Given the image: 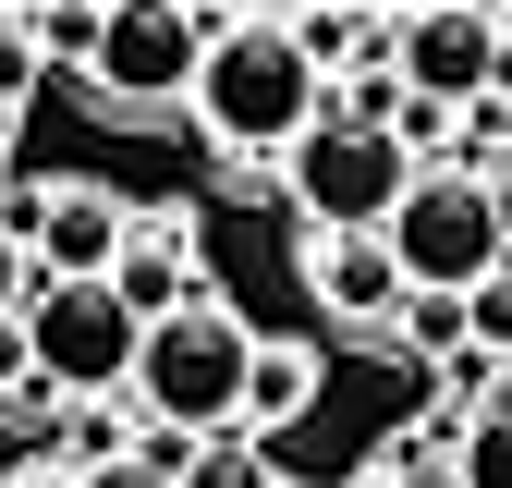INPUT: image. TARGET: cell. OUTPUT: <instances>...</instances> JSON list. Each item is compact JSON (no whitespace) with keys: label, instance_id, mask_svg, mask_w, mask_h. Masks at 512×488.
Wrapping results in <instances>:
<instances>
[{"label":"cell","instance_id":"obj_1","mask_svg":"<svg viewBox=\"0 0 512 488\" xmlns=\"http://www.w3.org/2000/svg\"><path fill=\"white\" fill-rule=\"evenodd\" d=\"M317 61L293 49V25H208V61H196V110L220 147H293L317 122Z\"/></svg>","mask_w":512,"mask_h":488},{"label":"cell","instance_id":"obj_2","mask_svg":"<svg viewBox=\"0 0 512 488\" xmlns=\"http://www.w3.org/2000/svg\"><path fill=\"white\" fill-rule=\"evenodd\" d=\"M244 366H256V330L232 318V305L196 293V305H171V318L135 342V379H122V391H135L171 440H196V427L244 415Z\"/></svg>","mask_w":512,"mask_h":488},{"label":"cell","instance_id":"obj_3","mask_svg":"<svg viewBox=\"0 0 512 488\" xmlns=\"http://www.w3.org/2000/svg\"><path fill=\"white\" fill-rule=\"evenodd\" d=\"M378 244H391L403 293H452V305H476V293L500 281V208H488V183H464V171H415L403 208L378 220Z\"/></svg>","mask_w":512,"mask_h":488},{"label":"cell","instance_id":"obj_4","mask_svg":"<svg viewBox=\"0 0 512 488\" xmlns=\"http://www.w3.org/2000/svg\"><path fill=\"white\" fill-rule=\"evenodd\" d=\"M25 366H37V403H86V391H122L135 379V318H122L110 281H25Z\"/></svg>","mask_w":512,"mask_h":488},{"label":"cell","instance_id":"obj_5","mask_svg":"<svg viewBox=\"0 0 512 488\" xmlns=\"http://www.w3.org/2000/svg\"><path fill=\"white\" fill-rule=\"evenodd\" d=\"M403 183H415V159H403L391 122H330V110H317L293 135V196H305L317 232H378L403 208Z\"/></svg>","mask_w":512,"mask_h":488},{"label":"cell","instance_id":"obj_6","mask_svg":"<svg viewBox=\"0 0 512 488\" xmlns=\"http://www.w3.org/2000/svg\"><path fill=\"white\" fill-rule=\"evenodd\" d=\"M196 61H208V13H183V0H110L86 74L122 110H159V98H196Z\"/></svg>","mask_w":512,"mask_h":488},{"label":"cell","instance_id":"obj_7","mask_svg":"<svg viewBox=\"0 0 512 488\" xmlns=\"http://www.w3.org/2000/svg\"><path fill=\"white\" fill-rule=\"evenodd\" d=\"M391 74H403V98L415 110H476V98H500V25L476 13V0H427V13H403L391 25Z\"/></svg>","mask_w":512,"mask_h":488},{"label":"cell","instance_id":"obj_8","mask_svg":"<svg viewBox=\"0 0 512 488\" xmlns=\"http://www.w3.org/2000/svg\"><path fill=\"white\" fill-rule=\"evenodd\" d=\"M110 257H122V196L110 183H49V220L25 244V269L37 281H110Z\"/></svg>","mask_w":512,"mask_h":488},{"label":"cell","instance_id":"obj_9","mask_svg":"<svg viewBox=\"0 0 512 488\" xmlns=\"http://www.w3.org/2000/svg\"><path fill=\"white\" fill-rule=\"evenodd\" d=\"M317 305L354 330H391L403 318V269H391V244L378 232H317Z\"/></svg>","mask_w":512,"mask_h":488},{"label":"cell","instance_id":"obj_10","mask_svg":"<svg viewBox=\"0 0 512 488\" xmlns=\"http://www.w3.org/2000/svg\"><path fill=\"white\" fill-rule=\"evenodd\" d=\"M110 293H122V318H135V330H159L171 305H196V244H183V232H122Z\"/></svg>","mask_w":512,"mask_h":488},{"label":"cell","instance_id":"obj_11","mask_svg":"<svg viewBox=\"0 0 512 488\" xmlns=\"http://www.w3.org/2000/svg\"><path fill=\"white\" fill-rule=\"evenodd\" d=\"M305 403H317V354H305V342H256V366H244V415H256V427H293Z\"/></svg>","mask_w":512,"mask_h":488},{"label":"cell","instance_id":"obj_12","mask_svg":"<svg viewBox=\"0 0 512 488\" xmlns=\"http://www.w3.org/2000/svg\"><path fill=\"white\" fill-rule=\"evenodd\" d=\"M452 488H512V391L464 415V440H452Z\"/></svg>","mask_w":512,"mask_h":488},{"label":"cell","instance_id":"obj_13","mask_svg":"<svg viewBox=\"0 0 512 488\" xmlns=\"http://www.w3.org/2000/svg\"><path fill=\"white\" fill-rule=\"evenodd\" d=\"M415 354H464V330H476V305H452V293H403V318H391Z\"/></svg>","mask_w":512,"mask_h":488},{"label":"cell","instance_id":"obj_14","mask_svg":"<svg viewBox=\"0 0 512 488\" xmlns=\"http://www.w3.org/2000/svg\"><path fill=\"white\" fill-rule=\"evenodd\" d=\"M171 488H269V452H244V440H208V452H183Z\"/></svg>","mask_w":512,"mask_h":488},{"label":"cell","instance_id":"obj_15","mask_svg":"<svg viewBox=\"0 0 512 488\" xmlns=\"http://www.w3.org/2000/svg\"><path fill=\"white\" fill-rule=\"evenodd\" d=\"M0 488H37V403H0Z\"/></svg>","mask_w":512,"mask_h":488},{"label":"cell","instance_id":"obj_16","mask_svg":"<svg viewBox=\"0 0 512 488\" xmlns=\"http://www.w3.org/2000/svg\"><path fill=\"white\" fill-rule=\"evenodd\" d=\"M37 61H98V13H37Z\"/></svg>","mask_w":512,"mask_h":488},{"label":"cell","instance_id":"obj_17","mask_svg":"<svg viewBox=\"0 0 512 488\" xmlns=\"http://www.w3.org/2000/svg\"><path fill=\"white\" fill-rule=\"evenodd\" d=\"M25 86H37V37L0 13V122H13V98H25Z\"/></svg>","mask_w":512,"mask_h":488},{"label":"cell","instance_id":"obj_18","mask_svg":"<svg viewBox=\"0 0 512 488\" xmlns=\"http://www.w3.org/2000/svg\"><path fill=\"white\" fill-rule=\"evenodd\" d=\"M0 403H37V366H25V318H0Z\"/></svg>","mask_w":512,"mask_h":488},{"label":"cell","instance_id":"obj_19","mask_svg":"<svg viewBox=\"0 0 512 488\" xmlns=\"http://www.w3.org/2000/svg\"><path fill=\"white\" fill-rule=\"evenodd\" d=\"M61 488H171L159 464H135V452H110V464H86V476H61Z\"/></svg>","mask_w":512,"mask_h":488},{"label":"cell","instance_id":"obj_20","mask_svg":"<svg viewBox=\"0 0 512 488\" xmlns=\"http://www.w3.org/2000/svg\"><path fill=\"white\" fill-rule=\"evenodd\" d=\"M391 488H452V452H403V464H391Z\"/></svg>","mask_w":512,"mask_h":488},{"label":"cell","instance_id":"obj_21","mask_svg":"<svg viewBox=\"0 0 512 488\" xmlns=\"http://www.w3.org/2000/svg\"><path fill=\"white\" fill-rule=\"evenodd\" d=\"M25 281H37V269H25V244L0 232V318H13V305H25Z\"/></svg>","mask_w":512,"mask_h":488},{"label":"cell","instance_id":"obj_22","mask_svg":"<svg viewBox=\"0 0 512 488\" xmlns=\"http://www.w3.org/2000/svg\"><path fill=\"white\" fill-rule=\"evenodd\" d=\"M488 208H500V257H512V159L488 171Z\"/></svg>","mask_w":512,"mask_h":488},{"label":"cell","instance_id":"obj_23","mask_svg":"<svg viewBox=\"0 0 512 488\" xmlns=\"http://www.w3.org/2000/svg\"><path fill=\"white\" fill-rule=\"evenodd\" d=\"M0 159H13V122H0Z\"/></svg>","mask_w":512,"mask_h":488}]
</instances>
